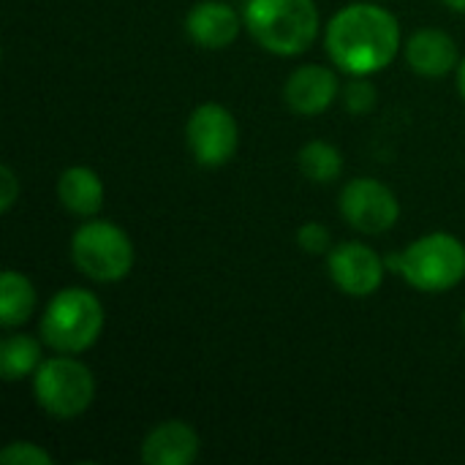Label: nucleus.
<instances>
[{
	"mask_svg": "<svg viewBox=\"0 0 465 465\" xmlns=\"http://www.w3.org/2000/svg\"><path fill=\"white\" fill-rule=\"evenodd\" d=\"M297 166H300L302 177H308L311 183L330 185V183L341 180V174H343V153L332 142L313 139L300 147Z\"/></svg>",
	"mask_w": 465,
	"mask_h": 465,
	"instance_id": "f3484780",
	"label": "nucleus"
},
{
	"mask_svg": "<svg viewBox=\"0 0 465 465\" xmlns=\"http://www.w3.org/2000/svg\"><path fill=\"white\" fill-rule=\"evenodd\" d=\"M19 193H22V185H19L16 172L8 163H3V169H0V213H11Z\"/></svg>",
	"mask_w": 465,
	"mask_h": 465,
	"instance_id": "412c9836",
	"label": "nucleus"
},
{
	"mask_svg": "<svg viewBox=\"0 0 465 465\" xmlns=\"http://www.w3.org/2000/svg\"><path fill=\"white\" fill-rule=\"evenodd\" d=\"M106 188L95 169L84 163H74L57 177V202L65 213L76 218H95L104 207Z\"/></svg>",
	"mask_w": 465,
	"mask_h": 465,
	"instance_id": "4468645a",
	"label": "nucleus"
},
{
	"mask_svg": "<svg viewBox=\"0 0 465 465\" xmlns=\"http://www.w3.org/2000/svg\"><path fill=\"white\" fill-rule=\"evenodd\" d=\"M245 27L237 8L223 0H202L185 14V35L202 49H226Z\"/></svg>",
	"mask_w": 465,
	"mask_h": 465,
	"instance_id": "ddd939ff",
	"label": "nucleus"
},
{
	"mask_svg": "<svg viewBox=\"0 0 465 465\" xmlns=\"http://www.w3.org/2000/svg\"><path fill=\"white\" fill-rule=\"evenodd\" d=\"M403 57L409 68L422 79H444L463 60L458 41L441 27H420L403 44Z\"/></svg>",
	"mask_w": 465,
	"mask_h": 465,
	"instance_id": "9b49d317",
	"label": "nucleus"
},
{
	"mask_svg": "<svg viewBox=\"0 0 465 465\" xmlns=\"http://www.w3.org/2000/svg\"><path fill=\"white\" fill-rule=\"evenodd\" d=\"M242 22L251 38L278 57L302 54L322 30L316 0H248Z\"/></svg>",
	"mask_w": 465,
	"mask_h": 465,
	"instance_id": "f03ea898",
	"label": "nucleus"
},
{
	"mask_svg": "<svg viewBox=\"0 0 465 465\" xmlns=\"http://www.w3.org/2000/svg\"><path fill=\"white\" fill-rule=\"evenodd\" d=\"M444 5L458 11V14H465V0H444Z\"/></svg>",
	"mask_w": 465,
	"mask_h": 465,
	"instance_id": "5701e85b",
	"label": "nucleus"
},
{
	"mask_svg": "<svg viewBox=\"0 0 465 465\" xmlns=\"http://www.w3.org/2000/svg\"><path fill=\"white\" fill-rule=\"evenodd\" d=\"M327 272L346 297H373L387 275V262L365 242L349 240L327 253Z\"/></svg>",
	"mask_w": 465,
	"mask_h": 465,
	"instance_id": "1a4fd4ad",
	"label": "nucleus"
},
{
	"mask_svg": "<svg viewBox=\"0 0 465 465\" xmlns=\"http://www.w3.org/2000/svg\"><path fill=\"white\" fill-rule=\"evenodd\" d=\"M332 65L349 76H373L401 52V22L384 5L351 3L332 14L324 35Z\"/></svg>",
	"mask_w": 465,
	"mask_h": 465,
	"instance_id": "f257e3e1",
	"label": "nucleus"
},
{
	"mask_svg": "<svg viewBox=\"0 0 465 465\" xmlns=\"http://www.w3.org/2000/svg\"><path fill=\"white\" fill-rule=\"evenodd\" d=\"M185 144L191 158L204 169L226 166L240 150V125L232 109L207 101L199 104L185 123Z\"/></svg>",
	"mask_w": 465,
	"mask_h": 465,
	"instance_id": "0eeeda50",
	"label": "nucleus"
},
{
	"mask_svg": "<svg viewBox=\"0 0 465 465\" xmlns=\"http://www.w3.org/2000/svg\"><path fill=\"white\" fill-rule=\"evenodd\" d=\"M387 270L401 275L422 294H444L463 283L465 242L450 232H430L409 242L403 251L390 253Z\"/></svg>",
	"mask_w": 465,
	"mask_h": 465,
	"instance_id": "7ed1b4c3",
	"label": "nucleus"
},
{
	"mask_svg": "<svg viewBox=\"0 0 465 465\" xmlns=\"http://www.w3.org/2000/svg\"><path fill=\"white\" fill-rule=\"evenodd\" d=\"M202 439L185 420H163L147 430L139 447L144 465H191L199 458Z\"/></svg>",
	"mask_w": 465,
	"mask_h": 465,
	"instance_id": "f8f14e48",
	"label": "nucleus"
},
{
	"mask_svg": "<svg viewBox=\"0 0 465 465\" xmlns=\"http://www.w3.org/2000/svg\"><path fill=\"white\" fill-rule=\"evenodd\" d=\"M71 259L84 278L95 283H117L131 275L136 251L123 226L87 218L71 237Z\"/></svg>",
	"mask_w": 465,
	"mask_h": 465,
	"instance_id": "39448f33",
	"label": "nucleus"
},
{
	"mask_svg": "<svg viewBox=\"0 0 465 465\" xmlns=\"http://www.w3.org/2000/svg\"><path fill=\"white\" fill-rule=\"evenodd\" d=\"M297 245H300L305 253L319 256V253H330L332 237H330V232L324 229V223L308 221V223H302V226L297 229Z\"/></svg>",
	"mask_w": 465,
	"mask_h": 465,
	"instance_id": "aec40b11",
	"label": "nucleus"
},
{
	"mask_svg": "<svg viewBox=\"0 0 465 465\" xmlns=\"http://www.w3.org/2000/svg\"><path fill=\"white\" fill-rule=\"evenodd\" d=\"M341 98L338 74L322 63H305L283 82V101L300 117H316Z\"/></svg>",
	"mask_w": 465,
	"mask_h": 465,
	"instance_id": "9d476101",
	"label": "nucleus"
},
{
	"mask_svg": "<svg viewBox=\"0 0 465 465\" xmlns=\"http://www.w3.org/2000/svg\"><path fill=\"white\" fill-rule=\"evenodd\" d=\"M458 93H460V98L465 101V57L460 60V65H458Z\"/></svg>",
	"mask_w": 465,
	"mask_h": 465,
	"instance_id": "4be33fe9",
	"label": "nucleus"
},
{
	"mask_svg": "<svg viewBox=\"0 0 465 465\" xmlns=\"http://www.w3.org/2000/svg\"><path fill=\"white\" fill-rule=\"evenodd\" d=\"M341 101L346 106L349 114H368L376 109V101H379V90L376 84L371 82V76H349V82L341 87Z\"/></svg>",
	"mask_w": 465,
	"mask_h": 465,
	"instance_id": "a211bd4d",
	"label": "nucleus"
},
{
	"mask_svg": "<svg viewBox=\"0 0 465 465\" xmlns=\"http://www.w3.org/2000/svg\"><path fill=\"white\" fill-rule=\"evenodd\" d=\"M463 330H465V311H463Z\"/></svg>",
	"mask_w": 465,
	"mask_h": 465,
	"instance_id": "b1692460",
	"label": "nucleus"
},
{
	"mask_svg": "<svg viewBox=\"0 0 465 465\" xmlns=\"http://www.w3.org/2000/svg\"><path fill=\"white\" fill-rule=\"evenodd\" d=\"M341 218L360 234H384L401 218L398 193L376 177H354L338 196Z\"/></svg>",
	"mask_w": 465,
	"mask_h": 465,
	"instance_id": "6e6552de",
	"label": "nucleus"
},
{
	"mask_svg": "<svg viewBox=\"0 0 465 465\" xmlns=\"http://www.w3.org/2000/svg\"><path fill=\"white\" fill-rule=\"evenodd\" d=\"M33 398L54 420H76L95 401V376L76 354L46 357L33 373Z\"/></svg>",
	"mask_w": 465,
	"mask_h": 465,
	"instance_id": "423d86ee",
	"label": "nucleus"
},
{
	"mask_svg": "<svg viewBox=\"0 0 465 465\" xmlns=\"http://www.w3.org/2000/svg\"><path fill=\"white\" fill-rule=\"evenodd\" d=\"M106 324L101 300L82 289H60L44 308L38 332L54 354H82L95 346Z\"/></svg>",
	"mask_w": 465,
	"mask_h": 465,
	"instance_id": "20e7f679",
	"label": "nucleus"
},
{
	"mask_svg": "<svg viewBox=\"0 0 465 465\" xmlns=\"http://www.w3.org/2000/svg\"><path fill=\"white\" fill-rule=\"evenodd\" d=\"M35 305L38 294L30 278L16 270H5L0 275V324L5 330L22 327L35 313Z\"/></svg>",
	"mask_w": 465,
	"mask_h": 465,
	"instance_id": "2eb2a0df",
	"label": "nucleus"
},
{
	"mask_svg": "<svg viewBox=\"0 0 465 465\" xmlns=\"http://www.w3.org/2000/svg\"><path fill=\"white\" fill-rule=\"evenodd\" d=\"M3 465H52L54 458L33 441H11L0 452Z\"/></svg>",
	"mask_w": 465,
	"mask_h": 465,
	"instance_id": "6ab92c4d",
	"label": "nucleus"
},
{
	"mask_svg": "<svg viewBox=\"0 0 465 465\" xmlns=\"http://www.w3.org/2000/svg\"><path fill=\"white\" fill-rule=\"evenodd\" d=\"M44 341L25 335V332H11L0 343V376L14 384L38 371L44 362Z\"/></svg>",
	"mask_w": 465,
	"mask_h": 465,
	"instance_id": "dca6fc26",
	"label": "nucleus"
}]
</instances>
